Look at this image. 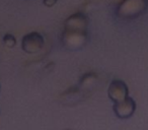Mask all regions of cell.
Returning <instances> with one entry per match:
<instances>
[{"label": "cell", "mask_w": 148, "mask_h": 130, "mask_svg": "<svg viewBox=\"0 0 148 130\" xmlns=\"http://www.w3.org/2000/svg\"><path fill=\"white\" fill-rule=\"evenodd\" d=\"M88 42V19L83 13H75L65 21L62 44L68 50H81Z\"/></svg>", "instance_id": "cell-1"}, {"label": "cell", "mask_w": 148, "mask_h": 130, "mask_svg": "<svg viewBox=\"0 0 148 130\" xmlns=\"http://www.w3.org/2000/svg\"><path fill=\"white\" fill-rule=\"evenodd\" d=\"M148 8V0H123L118 6L117 14L122 19H135Z\"/></svg>", "instance_id": "cell-2"}, {"label": "cell", "mask_w": 148, "mask_h": 130, "mask_svg": "<svg viewBox=\"0 0 148 130\" xmlns=\"http://www.w3.org/2000/svg\"><path fill=\"white\" fill-rule=\"evenodd\" d=\"M44 37L38 32H32L23 36L21 41V48L29 54H35L44 47Z\"/></svg>", "instance_id": "cell-3"}, {"label": "cell", "mask_w": 148, "mask_h": 130, "mask_svg": "<svg viewBox=\"0 0 148 130\" xmlns=\"http://www.w3.org/2000/svg\"><path fill=\"white\" fill-rule=\"evenodd\" d=\"M114 113L120 119H129L134 115L136 111V102L133 98L128 96L121 102L114 103Z\"/></svg>", "instance_id": "cell-4"}, {"label": "cell", "mask_w": 148, "mask_h": 130, "mask_svg": "<svg viewBox=\"0 0 148 130\" xmlns=\"http://www.w3.org/2000/svg\"><path fill=\"white\" fill-rule=\"evenodd\" d=\"M108 96L114 102H121L129 96V89L125 81L121 79H114L108 89Z\"/></svg>", "instance_id": "cell-5"}, {"label": "cell", "mask_w": 148, "mask_h": 130, "mask_svg": "<svg viewBox=\"0 0 148 130\" xmlns=\"http://www.w3.org/2000/svg\"><path fill=\"white\" fill-rule=\"evenodd\" d=\"M3 43L6 47L8 48H13L16 44V39L13 35L11 34H6V35L3 37Z\"/></svg>", "instance_id": "cell-6"}, {"label": "cell", "mask_w": 148, "mask_h": 130, "mask_svg": "<svg viewBox=\"0 0 148 130\" xmlns=\"http://www.w3.org/2000/svg\"><path fill=\"white\" fill-rule=\"evenodd\" d=\"M58 0H43V3L47 7H53L57 3Z\"/></svg>", "instance_id": "cell-7"}, {"label": "cell", "mask_w": 148, "mask_h": 130, "mask_svg": "<svg viewBox=\"0 0 148 130\" xmlns=\"http://www.w3.org/2000/svg\"><path fill=\"white\" fill-rule=\"evenodd\" d=\"M0 89H1V85H0Z\"/></svg>", "instance_id": "cell-8"}]
</instances>
